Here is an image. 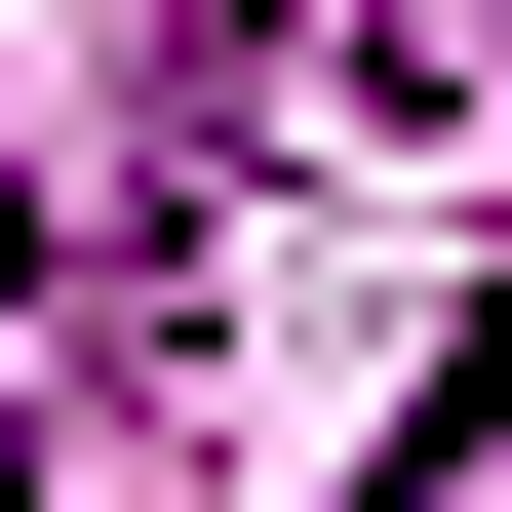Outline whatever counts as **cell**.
<instances>
[{"mask_svg":"<svg viewBox=\"0 0 512 512\" xmlns=\"http://www.w3.org/2000/svg\"><path fill=\"white\" fill-rule=\"evenodd\" d=\"M0 512H40V434H0Z\"/></svg>","mask_w":512,"mask_h":512,"instance_id":"6da1fadb","label":"cell"}]
</instances>
